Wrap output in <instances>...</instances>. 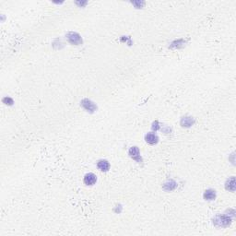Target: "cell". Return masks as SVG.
<instances>
[{
  "label": "cell",
  "mask_w": 236,
  "mask_h": 236,
  "mask_svg": "<svg viewBox=\"0 0 236 236\" xmlns=\"http://www.w3.org/2000/svg\"><path fill=\"white\" fill-rule=\"evenodd\" d=\"M231 219L225 216V215H219L217 216L215 219H214V223L218 226H221V227H225V226H228L230 223Z\"/></svg>",
  "instance_id": "1"
},
{
  "label": "cell",
  "mask_w": 236,
  "mask_h": 236,
  "mask_svg": "<svg viewBox=\"0 0 236 236\" xmlns=\"http://www.w3.org/2000/svg\"><path fill=\"white\" fill-rule=\"evenodd\" d=\"M67 37L68 42L72 44L79 45V44H82V39H81L80 35L78 34L77 32H68Z\"/></svg>",
  "instance_id": "2"
},
{
  "label": "cell",
  "mask_w": 236,
  "mask_h": 236,
  "mask_svg": "<svg viewBox=\"0 0 236 236\" xmlns=\"http://www.w3.org/2000/svg\"><path fill=\"white\" fill-rule=\"evenodd\" d=\"M81 105H82V107H83L86 111L90 112H93L94 111L97 110V106H96L91 101H89V100H88V99L82 100V101H81Z\"/></svg>",
  "instance_id": "3"
},
{
  "label": "cell",
  "mask_w": 236,
  "mask_h": 236,
  "mask_svg": "<svg viewBox=\"0 0 236 236\" xmlns=\"http://www.w3.org/2000/svg\"><path fill=\"white\" fill-rule=\"evenodd\" d=\"M128 154L131 158H133L134 160L138 161V162H140L141 159H140V152H139V150L138 147H132L130 148L129 151H128Z\"/></svg>",
  "instance_id": "4"
},
{
  "label": "cell",
  "mask_w": 236,
  "mask_h": 236,
  "mask_svg": "<svg viewBox=\"0 0 236 236\" xmlns=\"http://www.w3.org/2000/svg\"><path fill=\"white\" fill-rule=\"evenodd\" d=\"M97 181V177L94 173H87L84 177V184L87 185H93Z\"/></svg>",
  "instance_id": "5"
},
{
  "label": "cell",
  "mask_w": 236,
  "mask_h": 236,
  "mask_svg": "<svg viewBox=\"0 0 236 236\" xmlns=\"http://www.w3.org/2000/svg\"><path fill=\"white\" fill-rule=\"evenodd\" d=\"M145 139H146V141H147L149 144H150V145L156 144V143L158 142V140H159L158 137H157L155 134H153V133H149V134H147L146 137H145Z\"/></svg>",
  "instance_id": "6"
},
{
  "label": "cell",
  "mask_w": 236,
  "mask_h": 236,
  "mask_svg": "<svg viewBox=\"0 0 236 236\" xmlns=\"http://www.w3.org/2000/svg\"><path fill=\"white\" fill-rule=\"evenodd\" d=\"M97 166H98L99 170H101V172H107L110 169V163L107 161H105V160L99 161Z\"/></svg>",
  "instance_id": "7"
},
{
  "label": "cell",
  "mask_w": 236,
  "mask_h": 236,
  "mask_svg": "<svg viewBox=\"0 0 236 236\" xmlns=\"http://www.w3.org/2000/svg\"><path fill=\"white\" fill-rule=\"evenodd\" d=\"M225 188L229 191L233 192L235 190V177H230L225 184Z\"/></svg>",
  "instance_id": "8"
},
{
  "label": "cell",
  "mask_w": 236,
  "mask_h": 236,
  "mask_svg": "<svg viewBox=\"0 0 236 236\" xmlns=\"http://www.w3.org/2000/svg\"><path fill=\"white\" fill-rule=\"evenodd\" d=\"M194 122L195 121L192 117H184L181 120V125H182V127L188 128V127H191L194 124Z\"/></svg>",
  "instance_id": "9"
},
{
  "label": "cell",
  "mask_w": 236,
  "mask_h": 236,
  "mask_svg": "<svg viewBox=\"0 0 236 236\" xmlns=\"http://www.w3.org/2000/svg\"><path fill=\"white\" fill-rule=\"evenodd\" d=\"M204 198L206 199V200H213V199H215V197H216V192L214 191V190H211V189H208V190H207L205 193H204Z\"/></svg>",
  "instance_id": "10"
},
{
  "label": "cell",
  "mask_w": 236,
  "mask_h": 236,
  "mask_svg": "<svg viewBox=\"0 0 236 236\" xmlns=\"http://www.w3.org/2000/svg\"><path fill=\"white\" fill-rule=\"evenodd\" d=\"M175 187H176V183H175L174 181H173V180H171L170 182L166 183V184L163 185V188H164L166 191H172V190H173Z\"/></svg>",
  "instance_id": "11"
},
{
  "label": "cell",
  "mask_w": 236,
  "mask_h": 236,
  "mask_svg": "<svg viewBox=\"0 0 236 236\" xmlns=\"http://www.w3.org/2000/svg\"><path fill=\"white\" fill-rule=\"evenodd\" d=\"M3 102L6 103V104H9V105H12L13 104V100L10 97H6L3 99Z\"/></svg>",
  "instance_id": "12"
},
{
  "label": "cell",
  "mask_w": 236,
  "mask_h": 236,
  "mask_svg": "<svg viewBox=\"0 0 236 236\" xmlns=\"http://www.w3.org/2000/svg\"><path fill=\"white\" fill-rule=\"evenodd\" d=\"M160 128V127H159V122L158 121H155L154 123H153V125H152V129L153 130H158Z\"/></svg>",
  "instance_id": "13"
},
{
  "label": "cell",
  "mask_w": 236,
  "mask_h": 236,
  "mask_svg": "<svg viewBox=\"0 0 236 236\" xmlns=\"http://www.w3.org/2000/svg\"><path fill=\"white\" fill-rule=\"evenodd\" d=\"M77 4H79L80 6H83V5H86V4H87V2H79V3H78V2H77Z\"/></svg>",
  "instance_id": "14"
}]
</instances>
